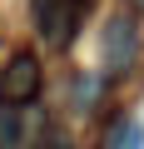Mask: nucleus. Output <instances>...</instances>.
Masks as SVG:
<instances>
[{
  "instance_id": "f257e3e1",
  "label": "nucleus",
  "mask_w": 144,
  "mask_h": 149,
  "mask_svg": "<svg viewBox=\"0 0 144 149\" xmlns=\"http://www.w3.org/2000/svg\"><path fill=\"white\" fill-rule=\"evenodd\" d=\"M40 60L30 55V50H20V55H10L5 60V70H0V100L5 104H30L35 95H40Z\"/></svg>"
},
{
  "instance_id": "f03ea898",
  "label": "nucleus",
  "mask_w": 144,
  "mask_h": 149,
  "mask_svg": "<svg viewBox=\"0 0 144 149\" xmlns=\"http://www.w3.org/2000/svg\"><path fill=\"white\" fill-rule=\"evenodd\" d=\"M99 60H104V70H124V65L134 60V20H129V15H114V20L104 25V35H99Z\"/></svg>"
},
{
  "instance_id": "7ed1b4c3",
  "label": "nucleus",
  "mask_w": 144,
  "mask_h": 149,
  "mask_svg": "<svg viewBox=\"0 0 144 149\" xmlns=\"http://www.w3.org/2000/svg\"><path fill=\"white\" fill-rule=\"evenodd\" d=\"M114 149H144V124H119L114 129Z\"/></svg>"
},
{
  "instance_id": "20e7f679",
  "label": "nucleus",
  "mask_w": 144,
  "mask_h": 149,
  "mask_svg": "<svg viewBox=\"0 0 144 149\" xmlns=\"http://www.w3.org/2000/svg\"><path fill=\"white\" fill-rule=\"evenodd\" d=\"M0 139H5V144L20 139V129H15V109H5V119H0Z\"/></svg>"
},
{
  "instance_id": "39448f33",
  "label": "nucleus",
  "mask_w": 144,
  "mask_h": 149,
  "mask_svg": "<svg viewBox=\"0 0 144 149\" xmlns=\"http://www.w3.org/2000/svg\"><path fill=\"white\" fill-rule=\"evenodd\" d=\"M45 149H75V139L60 134V129H50V134H45Z\"/></svg>"
}]
</instances>
